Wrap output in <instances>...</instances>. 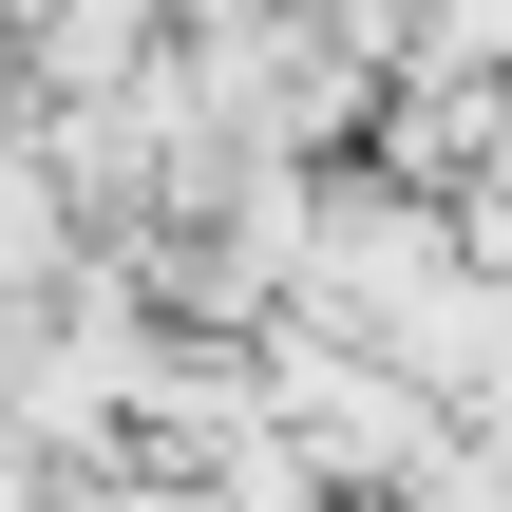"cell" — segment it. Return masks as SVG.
<instances>
[{
  "mask_svg": "<svg viewBox=\"0 0 512 512\" xmlns=\"http://www.w3.org/2000/svg\"><path fill=\"white\" fill-rule=\"evenodd\" d=\"M418 512H512V475L475 456V475H418Z\"/></svg>",
  "mask_w": 512,
  "mask_h": 512,
  "instance_id": "1",
  "label": "cell"
}]
</instances>
